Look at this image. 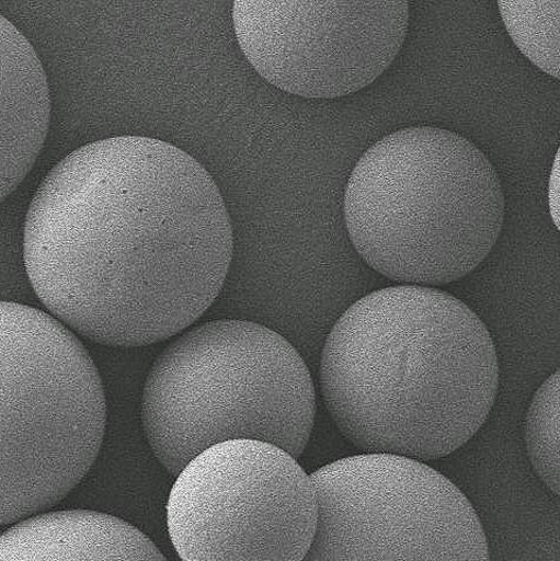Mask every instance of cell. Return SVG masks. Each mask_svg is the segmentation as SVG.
Here are the masks:
<instances>
[{
	"mask_svg": "<svg viewBox=\"0 0 560 561\" xmlns=\"http://www.w3.org/2000/svg\"><path fill=\"white\" fill-rule=\"evenodd\" d=\"M220 191L164 140L116 136L69 153L24 226L30 284L54 318L93 342L144 346L214 306L233 256Z\"/></svg>",
	"mask_w": 560,
	"mask_h": 561,
	"instance_id": "cell-1",
	"label": "cell"
},
{
	"mask_svg": "<svg viewBox=\"0 0 560 561\" xmlns=\"http://www.w3.org/2000/svg\"><path fill=\"white\" fill-rule=\"evenodd\" d=\"M321 392L340 432L365 454L445 458L475 436L499 391V360L479 316L434 287L359 298L332 324Z\"/></svg>",
	"mask_w": 560,
	"mask_h": 561,
	"instance_id": "cell-2",
	"label": "cell"
},
{
	"mask_svg": "<svg viewBox=\"0 0 560 561\" xmlns=\"http://www.w3.org/2000/svg\"><path fill=\"white\" fill-rule=\"evenodd\" d=\"M499 175L485 154L449 130L385 136L350 175L344 219L358 255L413 286L458 280L492 252L504 221Z\"/></svg>",
	"mask_w": 560,
	"mask_h": 561,
	"instance_id": "cell-3",
	"label": "cell"
},
{
	"mask_svg": "<svg viewBox=\"0 0 560 561\" xmlns=\"http://www.w3.org/2000/svg\"><path fill=\"white\" fill-rule=\"evenodd\" d=\"M317 415L304 355L273 329L244 320L192 325L150 368L142 423L160 463L176 478L209 447L271 444L300 458Z\"/></svg>",
	"mask_w": 560,
	"mask_h": 561,
	"instance_id": "cell-4",
	"label": "cell"
},
{
	"mask_svg": "<svg viewBox=\"0 0 560 561\" xmlns=\"http://www.w3.org/2000/svg\"><path fill=\"white\" fill-rule=\"evenodd\" d=\"M106 423L101 377L73 331L0 301V525L71 493L96 461Z\"/></svg>",
	"mask_w": 560,
	"mask_h": 561,
	"instance_id": "cell-5",
	"label": "cell"
},
{
	"mask_svg": "<svg viewBox=\"0 0 560 561\" xmlns=\"http://www.w3.org/2000/svg\"><path fill=\"white\" fill-rule=\"evenodd\" d=\"M310 478L319 519L301 561H490L475 506L423 462L362 454Z\"/></svg>",
	"mask_w": 560,
	"mask_h": 561,
	"instance_id": "cell-6",
	"label": "cell"
},
{
	"mask_svg": "<svg viewBox=\"0 0 560 561\" xmlns=\"http://www.w3.org/2000/svg\"><path fill=\"white\" fill-rule=\"evenodd\" d=\"M318 519L317 488L297 459L254 440L197 455L167 504L169 536L183 561H301Z\"/></svg>",
	"mask_w": 560,
	"mask_h": 561,
	"instance_id": "cell-7",
	"label": "cell"
},
{
	"mask_svg": "<svg viewBox=\"0 0 560 561\" xmlns=\"http://www.w3.org/2000/svg\"><path fill=\"white\" fill-rule=\"evenodd\" d=\"M408 2H236L244 57L271 84L309 99H335L372 84L397 58Z\"/></svg>",
	"mask_w": 560,
	"mask_h": 561,
	"instance_id": "cell-8",
	"label": "cell"
},
{
	"mask_svg": "<svg viewBox=\"0 0 560 561\" xmlns=\"http://www.w3.org/2000/svg\"><path fill=\"white\" fill-rule=\"evenodd\" d=\"M49 121V88L37 51L0 14V203L36 164Z\"/></svg>",
	"mask_w": 560,
	"mask_h": 561,
	"instance_id": "cell-9",
	"label": "cell"
},
{
	"mask_svg": "<svg viewBox=\"0 0 560 561\" xmlns=\"http://www.w3.org/2000/svg\"><path fill=\"white\" fill-rule=\"evenodd\" d=\"M0 561H168L142 531L115 516L66 511L30 517L0 536Z\"/></svg>",
	"mask_w": 560,
	"mask_h": 561,
	"instance_id": "cell-10",
	"label": "cell"
},
{
	"mask_svg": "<svg viewBox=\"0 0 560 561\" xmlns=\"http://www.w3.org/2000/svg\"><path fill=\"white\" fill-rule=\"evenodd\" d=\"M506 31L523 55L559 79L560 2H500Z\"/></svg>",
	"mask_w": 560,
	"mask_h": 561,
	"instance_id": "cell-11",
	"label": "cell"
},
{
	"mask_svg": "<svg viewBox=\"0 0 560 561\" xmlns=\"http://www.w3.org/2000/svg\"><path fill=\"white\" fill-rule=\"evenodd\" d=\"M559 370L536 392L525 423V442L537 476L559 495Z\"/></svg>",
	"mask_w": 560,
	"mask_h": 561,
	"instance_id": "cell-12",
	"label": "cell"
},
{
	"mask_svg": "<svg viewBox=\"0 0 560 561\" xmlns=\"http://www.w3.org/2000/svg\"><path fill=\"white\" fill-rule=\"evenodd\" d=\"M549 205L551 217L559 228V152L556 156L549 185Z\"/></svg>",
	"mask_w": 560,
	"mask_h": 561,
	"instance_id": "cell-13",
	"label": "cell"
}]
</instances>
